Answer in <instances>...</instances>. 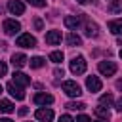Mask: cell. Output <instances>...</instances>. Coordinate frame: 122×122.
<instances>
[{
    "label": "cell",
    "instance_id": "8d00e7d4",
    "mask_svg": "<svg viewBox=\"0 0 122 122\" xmlns=\"http://www.w3.org/2000/svg\"><path fill=\"white\" fill-rule=\"evenodd\" d=\"M107 2H111V4H112V2H114V0H107Z\"/></svg>",
    "mask_w": 122,
    "mask_h": 122
},
{
    "label": "cell",
    "instance_id": "8fae6325",
    "mask_svg": "<svg viewBox=\"0 0 122 122\" xmlns=\"http://www.w3.org/2000/svg\"><path fill=\"white\" fill-rule=\"evenodd\" d=\"M34 103L36 105H51L53 103V95H50V93H36L34 95Z\"/></svg>",
    "mask_w": 122,
    "mask_h": 122
},
{
    "label": "cell",
    "instance_id": "4316f807",
    "mask_svg": "<svg viewBox=\"0 0 122 122\" xmlns=\"http://www.w3.org/2000/svg\"><path fill=\"white\" fill-rule=\"evenodd\" d=\"M34 27H36V30H42L44 23H42V19H40V17H36V19H34Z\"/></svg>",
    "mask_w": 122,
    "mask_h": 122
},
{
    "label": "cell",
    "instance_id": "4fadbf2b",
    "mask_svg": "<svg viewBox=\"0 0 122 122\" xmlns=\"http://www.w3.org/2000/svg\"><path fill=\"white\" fill-rule=\"evenodd\" d=\"M27 61H29V59H27L25 53H13V55H11V65H13L15 69H21Z\"/></svg>",
    "mask_w": 122,
    "mask_h": 122
},
{
    "label": "cell",
    "instance_id": "277c9868",
    "mask_svg": "<svg viewBox=\"0 0 122 122\" xmlns=\"http://www.w3.org/2000/svg\"><path fill=\"white\" fill-rule=\"evenodd\" d=\"M2 27H4V32H6L8 36H11V34H17V32L21 30V25H19V21H15V19H6Z\"/></svg>",
    "mask_w": 122,
    "mask_h": 122
},
{
    "label": "cell",
    "instance_id": "d4e9b609",
    "mask_svg": "<svg viewBox=\"0 0 122 122\" xmlns=\"http://www.w3.org/2000/svg\"><path fill=\"white\" fill-rule=\"evenodd\" d=\"M30 6H34V8H44L46 6V0H27Z\"/></svg>",
    "mask_w": 122,
    "mask_h": 122
},
{
    "label": "cell",
    "instance_id": "44dd1931",
    "mask_svg": "<svg viewBox=\"0 0 122 122\" xmlns=\"http://www.w3.org/2000/svg\"><path fill=\"white\" fill-rule=\"evenodd\" d=\"M65 107L71 109V111H82V109H86V105H84L82 101H71V103H67Z\"/></svg>",
    "mask_w": 122,
    "mask_h": 122
},
{
    "label": "cell",
    "instance_id": "52a82bcc",
    "mask_svg": "<svg viewBox=\"0 0 122 122\" xmlns=\"http://www.w3.org/2000/svg\"><path fill=\"white\" fill-rule=\"evenodd\" d=\"M34 116H36V120H40V122H51L53 120V111L51 109H38L36 112H34Z\"/></svg>",
    "mask_w": 122,
    "mask_h": 122
},
{
    "label": "cell",
    "instance_id": "ffe728a7",
    "mask_svg": "<svg viewBox=\"0 0 122 122\" xmlns=\"http://www.w3.org/2000/svg\"><path fill=\"white\" fill-rule=\"evenodd\" d=\"M29 63H30L32 69H42V67L46 65V59H42V57H32Z\"/></svg>",
    "mask_w": 122,
    "mask_h": 122
},
{
    "label": "cell",
    "instance_id": "9a60e30c",
    "mask_svg": "<svg viewBox=\"0 0 122 122\" xmlns=\"http://www.w3.org/2000/svg\"><path fill=\"white\" fill-rule=\"evenodd\" d=\"M13 111H15V107H13L11 101H8V99H0V112L10 114V112H13Z\"/></svg>",
    "mask_w": 122,
    "mask_h": 122
},
{
    "label": "cell",
    "instance_id": "7a4b0ae2",
    "mask_svg": "<svg viewBox=\"0 0 122 122\" xmlns=\"http://www.w3.org/2000/svg\"><path fill=\"white\" fill-rule=\"evenodd\" d=\"M71 72L72 74H84L86 72V59L82 55L72 57V61H71Z\"/></svg>",
    "mask_w": 122,
    "mask_h": 122
},
{
    "label": "cell",
    "instance_id": "e0dca14e",
    "mask_svg": "<svg viewBox=\"0 0 122 122\" xmlns=\"http://www.w3.org/2000/svg\"><path fill=\"white\" fill-rule=\"evenodd\" d=\"M93 112H95V114H97V116H99L103 122H107V120L111 118V112H109L105 107H95V111H93Z\"/></svg>",
    "mask_w": 122,
    "mask_h": 122
},
{
    "label": "cell",
    "instance_id": "484cf974",
    "mask_svg": "<svg viewBox=\"0 0 122 122\" xmlns=\"http://www.w3.org/2000/svg\"><path fill=\"white\" fill-rule=\"evenodd\" d=\"M6 72H8V65H6L4 61H0V78L6 76Z\"/></svg>",
    "mask_w": 122,
    "mask_h": 122
},
{
    "label": "cell",
    "instance_id": "4dcf8cb0",
    "mask_svg": "<svg viewBox=\"0 0 122 122\" xmlns=\"http://www.w3.org/2000/svg\"><path fill=\"white\" fill-rule=\"evenodd\" d=\"M116 111H118V112H122V97L116 101Z\"/></svg>",
    "mask_w": 122,
    "mask_h": 122
},
{
    "label": "cell",
    "instance_id": "2e32d148",
    "mask_svg": "<svg viewBox=\"0 0 122 122\" xmlns=\"http://www.w3.org/2000/svg\"><path fill=\"white\" fill-rule=\"evenodd\" d=\"M109 30H111L112 34H122V19L111 21V23H109Z\"/></svg>",
    "mask_w": 122,
    "mask_h": 122
},
{
    "label": "cell",
    "instance_id": "8992f818",
    "mask_svg": "<svg viewBox=\"0 0 122 122\" xmlns=\"http://www.w3.org/2000/svg\"><path fill=\"white\" fill-rule=\"evenodd\" d=\"M6 90H8V92H10V95H11V97H15L17 101L25 99V92H23V88H21V86H17L13 80H11V82H8Z\"/></svg>",
    "mask_w": 122,
    "mask_h": 122
},
{
    "label": "cell",
    "instance_id": "6da1fadb",
    "mask_svg": "<svg viewBox=\"0 0 122 122\" xmlns=\"http://www.w3.org/2000/svg\"><path fill=\"white\" fill-rule=\"evenodd\" d=\"M63 92H65L69 97H80L82 88H80L74 80H65V82H63Z\"/></svg>",
    "mask_w": 122,
    "mask_h": 122
},
{
    "label": "cell",
    "instance_id": "603a6c76",
    "mask_svg": "<svg viewBox=\"0 0 122 122\" xmlns=\"http://www.w3.org/2000/svg\"><path fill=\"white\" fill-rule=\"evenodd\" d=\"M50 61L61 63V61H63V53H61V51H51V53H50Z\"/></svg>",
    "mask_w": 122,
    "mask_h": 122
},
{
    "label": "cell",
    "instance_id": "cb8c5ba5",
    "mask_svg": "<svg viewBox=\"0 0 122 122\" xmlns=\"http://www.w3.org/2000/svg\"><path fill=\"white\" fill-rule=\"evenodd\" d=\"M99 103H101V107H103V105H107V107H109V105L112 103V95H111V93L101 95V97H99Z\"/></svg>",
    "mask_w": 122,
    "mask_h": 122
},
{
    "label": "cell",
    "instance_id": "5bb4252c",
    "mask_svg": "<svg viewBox=\"0 0 122 122\" xmlns=\"http://www.w3.org/2000/svg\"><path fill=\"white\" fill-rule=\"evenodd\" d=\"M63 23H65L67 29H76V27L80 25V15H67V17L63 19Z\"/></svg>",
    "mask_w": 122,
    "mask_h": 122
},
{
    "label": "cell",
    "instance_id": "5b68a950",
    "mask_svg": "<svg viewBox=\"0 0 122 122\" xmlns=\"http://www.w3.org/2000/svg\"><path fill=\"white\" fill-rule=\"evenodd\" d=\"M15 46H21V48H34V46H36V38L30 36L29 32H25V34H21V36L15 40Z\"/></svg>",
    "mask_w": 122,
    "mask_h": 122
},
{
    "label": "cell",
    "instance_id": "30bf717a",
    "mask_svg": "<svg viewBox=\"0 0 122 122\" xmlns=\"http://www.w3.org/2000/svg\"><path fill=\"white\" fill-rule=\"evenodd\" d=\"M13 82L17 84V86H21V88H25V86H29L30 84V78L25 74V72H13Z\"/></svg>",
    "mask_w": 122,
    "mask_h": 122
},
{
    "label": "cell",
    "instance_id": "d590c367",
    "mask_svg": "<svg viewBox=\"0 0 122 122\" xmlns=\"http://www.w3.org/2000/svg\"><path fill=\"white\" fill-rule=\"evenodd\" d=\"M116 42H118V46H122V36H120V38H118Z\"/></svg>",
    "mask_w": 122,
    "mask_h": 122
},
{
    "label": "cell",
    "instance_id": "ac0fdd59",
    "mask_svg": "<svg viewBox=\"0 0 122 122\" xmlns=\"http://www.w3.org/2000/svg\"><path fill=\"white\" fill-rule=\"evenodd\" d=\"M67 44H69V46H80V44H82V38H80L76 32H71V34L67 36Z\"/></svg>",
    "mask_w": 122,
    "mask_h": 122
},
{
    "label": "cell",
    "instance_id": "7c38bea8",
    "mask_svg": "<svg viewBox=\"0 0 122 122\" xmlns=\"http://www.w3.org/2000/svg\"><path fill=\"white\" fill-rule=\"evenodd\" d=\"M59 42H61V32H59V30H50V32L46 34V44L55 46V44H59Z\"/></svg>",
    "mask_w": 122,
    "mask_h": 122
},
{
    "label": "cell",
    "instance_id": "f35d334b",
    "mask_svg": "<svg viewBox=\"0 0 122 122\" xmlns=\"http://www.w3.org/2000/svg\"><path fill=\"white\" fill-rule=\"evenodd\" d=\"M120 57H122V50H120Z\"/></svg>",
    "mask_w": 122,
    "mask_h": 122
},
{
    "label": "cell",
    "instance_id": "f1b7e54d",
    "mask_svg": "<svg viewBox=\"0 0 122 122\" xmlns=\"http://www.w3.org/2000/svg\"><path fill=\"white\" fill-rule=\"evenodd\" d=\"M57 122H74V120H72L69 114H63V116H59V120H57Z\"/></svg>",
    "mask_w": 122,
    "mask_h": 122
},
{
    "label": "cell",
    "instance_id": "3957f363",
    "mask_svg": "<svg viewBox=\"0 0 122 122\" xmlns=\"http://www.w3.org/2000/svg\"><path fill=\"white\" fill-rule=\"evenodd\" d=\"M97 69H99V72L103 76H112L116 72V63L114 61H99Z\"/></svg>",
    "mask_w": 122,
    "mask_h": 122
},
{
    "label": "cell",
    "instance_id": "d6a6232c",
    "mask_svg": "<svg viewBox=\"0 0 122 122\" xmlns=\"http://www.w3.org/2000/svg\"><path fill=\"white\" fill-rule=\"evenodd\" d=\"M76 2H78V4H82V6H84V4H90V2H92V0H76Z\"/></svg>",
    "mask_w": 122,
    "mask_h": 122
},
{
    "label": "cell",
    "instance_id": "d6986e66",
    "mask_svg": "<svg viewBox=\"0 0 122 122\" xmlns=\"http://www.w3.org/2000/svg\"><path fill=\"white\" fill-rule=\"evenodd\" d=\"M86 36H90V38L97 36V25L95 23H86Z\"/></svg>",
    "mask_w": 122,
    "mask_h": 122
},
{
    "label": "cell",
    "instance_id": "83f0119b",
    "mask_svg": "<svg viewBox=\"0 0 122 122\" xmlns=\"http://www.w3.org/2000/svg\"><path fill=\"white\" fill-rule=\"evenodd\" d=\"M76 122H92V120H90V116H86V114H80V116H76Z\"/></svg>",
    "mask_w": 122,
    "mask_h": 122
},
{
    "label": "cell",
    "instance_id": "836d02e7",
    "mask_svg": "<svg viewBox=\"0 0 122 122\" xmlns=\"http://www.w3.org/2000/svg\"><path fill=\"white\" fill-rule=\"evenodd\" d=\"M116 88H118V90H122V80H118V82H116Z\"/></svg>",
    "mask_w": 122,
    "mask_h": 122
},
{
    "label": "cell",
    "instance_id": "9c48e42d",
    "mask_svg": "<svg viewBox=\"0 0 122 122\" xmlns=\"http://www.w3.org/2000/svg\"><path fill=\"white\" fill-rule=\"evenodd\" d=\"M101 86H103V84H101V80H99L97 76H88V78H86V88H88L92 93L99 92V90H101Z\"/></svg>",
    "mask_w": 122,
    "mask_h": 122
},
{
    "label": "cell",
    "instance_id": "e575fe53",
    "mask_svg": "<svg viewBox=\"0 0 122 122\" xmlns=\"http://www.w3.org/2000/svg\"><path fill=\"white\" fill-rule=\"evenodd\" d=\"M0 122H13L11 118H0Z\"/></svg>",
    "mask_w": 122,
    "mask_h": 122
},
{
    "label": "cell",
    "instance_id": "f546056e",
    "mask_svg": "<svg viewBox=\"0 0 122 122\" xmlns=\"http://www.w3.org/2000/svg\"><path fill=\"white\" fill-rule=\"evenodd\" d=\"M27 112H29V109H27V107H21V109H19V116H25Z\"/></svg>",
    "mask_w": 122,
    "mask_h": 122
},
{
    "label": "cell",
    "instance_id": "ba28073f",
    "mask_svg": "<svg viewBox=\"0 0 122 122\" xmlns=\"http://www.w3.org/2000/svg\"><path fill=\"white\" fill-rule=\"evenodd\" d=\"M8 10L13 13V15H23L25 13V4L21 0H10L8 2Z\"/></svg>",
    "mask_w": 122,
    "mask_h": 122
},
{
    "label": "cell",
    "instance_id": "74e56055",
    "mask_svg": "<svg viewBox=\"0 0 122 122\" xmlns=\"http://www.w3.org/2000/svg\"><path fill=\"white\" fill-rule=\"evenodd\" d=\"M95 122H103V120H95Z\"/></svg>",
    "mask_w": 122,
    "mask_h": 122
},
{
    "label": "cell",
    "instance_id": "7402d4cb",
    "mask_svg": "<svg viewBox=\"0 0 122 122\" xmlns=\"http://www.w3.org/2000/svg\"><path fill=\"white\" fill-rule=\"evenodd\" d=\"M109 10H111L112 13H120V11H122V0H114Z\"/></svg>",
    "mask_w": 122,
    "mask_h": 122
},
{
    "label": "cell",
    "instance_id": "1f68e13d",
    "mask_svg": "<svg viewBox=\"0 0 122 122\" xmlns=\"http://www.w3.org/2000/svg\"><path fill=\"white\" fill-rule=\"evenodd\" d=\"M53 74H55L57 78H59V76H63V69H55V71H53Z\"/></svg>",
    "mask_w": 122,
    "mask_h": 122
},
{
    "label": "cell",
    "instance_id": "ab89813d",
    "mask_svg": "<svg viewBox=\"0 0 122 122\" xmlns=\"http://www.w3.org/2000/svg\"><path fill=\"white\" fill-rule=\"evenodd\" d=\"M0 93H2V86H0Z\"/></svg>",
    "mask_w": 122,
    "mask_h": 122
}]
</instances>
